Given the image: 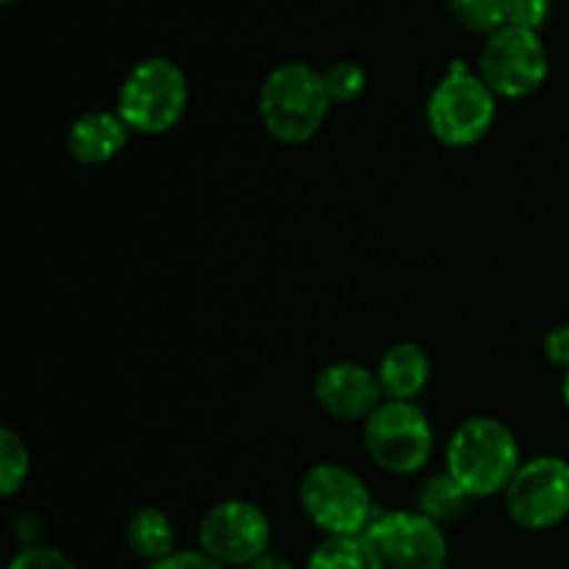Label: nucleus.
I'll return each instance as SVG.
<instances>
[{"mask_svg": "<svg viewBox=\"0 0 569 569\" xmlns=\"http://www.w3.org/2000/svg\"><path fill=\"white\" fill-rule=\"evenodd\" d=\"M433 426L415 400H383L365 422L370 459L392 476H417L433 456Z\"/></svg>", "mask_w": 569, "mask_h": 569, "instance_id": "obj_7", "label": "nucleus"}, {"mask_svg": "<svg viewBox=\"0 0 569 569\" xmlns=\"http://www.w3.org/2000/svg\"><path fill=\"white\" fill-rule=\"evenodd\" d=\"M376 376L387 400H415L431 381V359L417 342H398L381 356Z\"/></svg>", "mask_w": 569, "mask_h": 569, "instance_id": "obj_13", "label": "nucleus"}, {"mask_svg": "<svg viewBox=\"0 0 569 569\" xmlns=\"http://www.w3.org/2000/svg\"><path fill=\"white\" fill-rule=\"evenodd\" d=\"M0 3H6V6H9V3H17V0H0Z\"/></svg>", "mask_w": 569, "mask_h": 569, "instance_id": "obj_26", "label": "nucleus"}, {"mask_svg": "<svg viewBox=\"0 0 569 569\" xmlns=\"http://www.w3.org/2000/svg\"><path fill=\"white\" fill-rule=\"evenodd\" d=\"M248 569H295V567L289 565V561L283 559V556L270 553V550H267V553L261 556V559H256L253 565H250Z\"/></svg>", "mask_w": 569, "mask_h": 569, "instance_id": "obj_24", "label": "nucleus"}, {"mask_svg": "<svg viewBox=\"0 0 569 569\" xmlns=\"http://www.w3.org/2000/svg\"><path fill=\"white\" fill-rule=\"evenodd\" d=\"M561 395H565V406L569 411V372H565V381H561Z\"/></svg>", "mask_w": 569, "mask_h": 569, "instance_id": "obj_25", "label": "nucleus"}, {"mask_svg": "<svg viewBox=\"0 0 569 569\" xmlns=\"http://www.w3.org/2000/svg\"><path fill=\"white\" fill-rule=\"evenodd\" d=\"M131 128L117 111H87L67 131V148L78 164L100 167L126 150Z\"/></svg>", "mask_w": 569, "mask_h": 569, "instance_id": "obj_12", "label": "nucleus"}, {"mask_svg": "<svg viewBox=\"0 0 569 569\" xmlns=\"http://www.w3.org/2000/svg\"><path fill=\"white\" fill-rule=\"evenodd\" d=\"M300 506L326 537H361L378 517L361 476L331 461L306 472L300 481Z\"/></svg>", "mask_w": 569, "mask_h": 569, "instance_id": "obj_5", "label": "nucleus"}, {"mask_svg": "<svg viewBox=\"0 0 569 569\" xmlns=\"http://www.w3.org/2000/svg\"><path fill=\"white\" fill-rule=\"evenodd\" d=\"M367 569H445L448 539L422 511H387L361 533Z\"/></svg>", "mask_w": 569, "mask_h": 569, "instance_id": "obj_6", "label": "nucleus"}, {"mask_svg": "<svg viewBox=\"0 0 569 569\" xmlns=\"http://www.w3.org/2000/svg\"><path fill=\"white\" fill-rule=\"evenodd\" d=\"M545 359L559 370L569 372V322L550 328L545 337Z\"/></svg>", "mask_w": 569, "mask_h": 569, "instance_id": "obj_23", "label": "nucleus"}, {"mask_svg": "<svg viewBox=\"0 0 569 569\" xmlns=\"http://www.w3.org/2000/svg\"><path fill=\"white\" fill-rule=\"evenodd\" d=\"M9 569H78L76 561L67 553L56 548H44V545H31L22 548L20 553L11 559Z\"/></svg>", "mask_w": 569, "mask_h": 569, "instance_id": "obj_21", "label": "nucleus"}, {"mask_svg": "<svg viewBox=\"0 0 569 569\" xmlns=\"http://www.w3.org/2000/svg\"><path fill=\"white\" fill-rule=\"evenodd\" d=\"M509 517L526 531H548L569 517V461L559 456H537L522 461L506 489Z\"/></svg>", "mask_w": 569, "mask_h": 569, "instance_id": "obj_9", "label": "nucleus"}, {"mask_svg": "<svg viewBox=\"0 0 569 569\" xmlns=\"http://www.w3.org/2000/svg\"><path fill=\"white\" fill-rule=\"evenodd\" d=\"M478 76L498 98L522 100L550 76V53L539 31L506 26L487 37L478 59Z\"/></svg>", "mask_w": 569, "mask_h": 569, "instance_id": "obj_8", "label": "nucleus"}, {"mask_svg": "<svg viewBox=\"0 0 569 569\" xmlns=\"http://www.w3.org/2000/svg\"><path fill=\"white\" fill-rule=\"evenodd\" d=\"M498 117V94L465 61H453L448 76L433 87L426 106L428 131L448 148H472Z\"/></svg>", "mask_w": 569, "mask_h": 569, "instance_id": "obj_3", "label": "nucleus"}, {"mask_svg": "<svg viewBox=\"0 0 569 569\" xmlns=\"http://www.w3.org/2000/svg\"><path fill=\"white\" fill-rule=\"evenodd\" d=\"M315 400L333 420L367 422V417L383 403V389L376 372L365 365L337 361L317 376Z\"/></svg>", "mask_w": 569, "mask_h": 569, "instance_id": "obj_11", "label": "nucleus"}, {"mask_svg": "<svg viewBox=\"0 0 569 569\" xmlns=\"http://www.w3.org/2000/svg\"><path fill=\"white\" fill-rule=\"evenodd\" d=\"M448 472L470 498L503 495L522 467L515 431L495 417L465 420L448 439Z\"/></svg>", "mask_w": 569, "mask_h": 569, "instance_id": "obj_1", "label": "nucleus"}, {"mask_svg": "<svg viewBox=\"0 0 569 569\" xmlns=\"http://www.w3.org/2000/svg\"><path fill=\"white\" fill-rule=\"evenodd\" d=\"M272 526L264 509L250 500H222L211 506L198 528L200 550L222 567H250L270 548Z\"/></svg>", "mask_w": 569, "mask_h": 569, "instance_id": "obj_10", "label": "nucleus"}, {"mask_svg": "<svg viewBox=\"0 0 569 569\" xmlns=\"http://www.w3.org/2000/svg\"><path fill=\"white\" fill-rule=\"evenodd\" d=\"M506 11H509V26L539 31L550 20L553 0H506Z\"/></svg>", "mask_w": 569, "mask_h": 569, "instance_id": "obj_20", "label": "nucleus"}, {"mask_svg": "<svg viewBox=\"0 0 569 569\" xmlns=\"http://www.w3.org/2000/svg\"><path fill=\"white\" fill-rule=\"evenodd\" d=\"M450 14L465 31L492 37L509 26L506 0H450Z\"/></svg>", "mask_w": 569, "mask_h": 569, "instance_id": "obj_16", "label": "nucleus"}, {"mask_svg": "<svg viewBox=\"0 0 569 569\" xmlns=\"http://www.w3.org/2000/svg\"><path fill=\"white\" fill-rule=\"evenodd\" d=\"M470 500L472 498L459 487V481L450 472H442V476L431 478L420 489V495H417V511L431 517L433 522H448L456 520L467 509Z\"/></svg>", "mask_w": 569, "mask_h": 569, "instance_id": "obj_15", "label": "nucleus"}, {"mask_svg": "<svg viewBox=\"0 0 569 569\" xmlns=\"http://www.w3.org/2000/svg\"><path fill=\"white\" fill-rule=\"evenodd\" d=\"M150 569H222V565L211 559L206 550H176V553L150 565Z\"/></svg>", "mask_w": 569, "mask_h": 569, "instance_id": "obj_22", "label": "nucleus"}, {"mask_svg": "<svg viewBox=\"0 0 569 569\" xmlns=\"http://www.w3.org/2000/svg\"><path fill=\"white\" fill-rule=\"evenodd\" d=\"M259 120L264 131L281 144H306L326 122L331 98L326 92L322 72L311 64L292 61L281 64L264 78L259 89Z\"/></svg>", "mask_w": 569, "mask_h": 569, "instance_id": "obj_2", "label": "nucleus"}, {"mask_svg": "<svg viewBox=\"0 0 569 569\" xmlns=\"http://www.w3.org/2000/svg\"><path fill=\"white\" fill-rule=\"evenodd\" d=\"M306 569H367L361 537H326L311 550Z\"/></svg>", "mask_w": 569, "mask_h": 569, "instance_id": "obj_18", "label": "nucleus"}, {"mask_svg": "<svg viewBox=\"0 0 569 569\" xmlns=\"http://www.w3.org/2000/svg\"><path fill=\"white\" fill-rule=\"evenodd\" d=\"M31 472V453L11 428L0 431V495L14 498Z\"/></svg>", "mask_w": 569, "mask_h": 569, "instance_id": "obj_17", "label": "nucleus"}, {"mask_svg": "<svg viewBox=\"0 0 569 569\" xmlns=\"http://www.w3.org/2000/svg\"><path fill=\"white\" fill-rule=\"evenodd\" d=\"M322 81H326V92L331 103H353L365 94L367 72L356 61H337V64L322 72Z\"/></svg>", "mask_w": 569, "mask_h": 569, "instance_id": "obj_19", "label": "nucleus"}, {"mask_svg": "<svg viewBox=\"0 0 569 569\" xmlns=\"http://www.w3.org/2000/svg\"><path fill=\"white\" fill-rule=\"evenodd\" d=\"M176 537L178 533L170 517L161 509H153V506H144L137 515H131L126 526V542L131 553L150 561V565L176 553Z\"/></svg>", "mask_w": 569, "mask_h": 569, "instance_id": "obj_14", "label": "nucleus"}, {"mask_svg": "<svg viewBox=\"0 0 569 569\" xmlns=\"http://www.w3.org/2000/svg\"><path fill=\"white\" fill-rule=\"evenodd\" d=\"M189 81L181 67L164 56L139 61L117 92V114L131 131L159 137L187 114Z\"/></svg>", "mask_w": 569, "mask_h": 569, "instance_id": "obj_4", "label": "nucleus"}]
</instances>
